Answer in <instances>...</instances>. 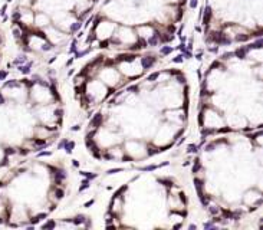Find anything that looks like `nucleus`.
<instances>
[{"mask_svg":"<svg viewBox=\"0 0 263 230\" xmlns=\"http://www.w3.org/2000/svg\"><path fill=\"white\" fill-rule=\"evenodd\" d=\"M102 122H104V116L102 114H95L92 118H91V121H89V127H92L94 129H96V128H99L101 125H102Z\"/></svg>","mask_w":263,"mask_h":230,"instance_id":"1","label":"nucleus"},{"mask_svg":"<svg viewBox=\"0 0 263 230\" xmlns=\"http://www.w3.org/2000/svg\"><path fill=\"white\" fill-rule=\"evenodd\" d=\"M53 174H55V183H56L58 186H61V184H62V181L68 177V176H66V173H65V170H62V168H55Z\"/></svg>","mask_w":263,"mask_h":230,"instance_id":"2","label":"nucleus"},{"mask_svg":"<svg viewBox=\"0 0 263 230\" xmlns=\"http://www.w3.org/2000/svg\"><path fill=\"white\" fill-rule=\"evenodd\" d=\"M155 58L154 56H144L143 59H141V65H143V68L144 69H150V68H152V65L155 63Z\"/></svg>","mask_w":263,"mask_h":230,"instance_id":"3","label":"nucleus"},{"mask_svg":"<svg viewBox=\"0 0 263 230\" xmlns=\"http://www.w3.org/2000/svg\"><path fill=\"white\" fill-rule=\"evenodd\" d=\"M137 58L135 53H122L116 58V62H134Z\"/></svg>","mask_w":263,"mask_h":230,"instance_id":"4","label":"nucleus"},{"mask_svg":"<svg viewBox=\"0 0 263 230\" xmlns=\"http://www.w3.org/2000/svg\"><path fill=\"white\" fill-rule=\"evenodd\" d=\"M165 165H168V161H164V163H161V164L147 165V167H140L138 170H140V171H154V170H157V168H160V167H165Z\"/></svg>","mask_w":263,"mask_h":230,"instance_id":"5","label":"nucleus"},{"mask_svg":"<svg viewBox=\"0 0 263 230\" xmlns=\"http://www.w3.org/2000/svg\"><path fill=\"white\" fill-rule=\"evenodd\" d=\"M211 14H213V12H211V7H210V6H206V7H204V16H203V25H204V26L210 23Z\"/></svg>","mask_w":263,"mask_h":230,"instance_id":"6","label":"nucleus"},{"mask_svg":"<svg viewBox=\"0 0 263 230\" xmlns=\"http://www.w3.org/2000/svg\"><path fill=\"white\" fill-rule=\"evenodd\" d=\"M194 187H196V190H197V196L200 197L201 194H203V187H204V180H201V178H194Z\"/></svg>","mask_w":263,"mask_h":230,"instance_id":"7","label":"nucleus"},{"mask_svg":"<svg viewBox=\"0 0 263 230\" xmlns=\"http://www.w3.org/2000/svg\"><path fill=\"white\" fill-rule=\"evenodd\" d=\"M247 48L246 46H242V48H237L236 50H234V56L236 58H239V59H244L246 58V55H247Z\"/></svg>","mask_w":263,"mask_h":230,"instance_id":"8","label":"nucleus"},{"mask_svg":"<svg viewBox=\"0 0 263 230\" xmlns=\"http://www.w3.org/2000/svg\"><path fill=\"white\" fill-rule=\"evenodd\" d=\"M46 217H48V213H40V214H36V216H32L30 217V224L32 226H36L40 220H43Z\"/></svg>","mask_w":263,"mask_h":230,"instance_id":"9","label":"nucleus"},{"mask_svg":"<svg viewBox=\"0 0 263 230\" xmlns=\"http://www.w3.org/2000/svg\"><path fill=\"white\" fill-rule=\"evenodd\" d=\"M198 198H200V203H201V206H203V207H207V206L210 204V197H209V196H206L204 193H203Z\"/></svg>","mask_w":263,"mask_h":230,"instance_id":"10","label":"nucleus"},{"mask_svg":"<svg viewBox=\"0 0 263 230\" xmlns=\"http://www.w3.org/2000/svg\"><path fill=\"white\" fill-rule=\"evenodd\" d=\"M85 220H86V216H83V214H78L72 222L75 223L76 226H79V224H83V223H85Z\"/></svg>","mask_w":263,"mask_h":230,"instance_id":"11","label":"nucleus"},{"mask_svg":"<svg viewBox=\"0 0 263 230\" xmlns=\"http://www.w3.org/2000/svg\"><path fill=\"white\" fill-rule=\"evenodd\" d=\"M63 147H65V151H66V153L71 154L72 153V150L75 148V141H66Z\"/></svg>","mask_w":263,"mask_h":230,"instance_id":"12","label":"nucleus"},{"mask_svg":"<svg viewBox=\"0 0 263 230\" xmlns=\"http://www.w3.org/2000/svg\"><path fill=\"white\" fill-rule=\"evenodd\" d=\"M127 189H128V186H127V184H125V186H122V187H119V189H118L114 193L112 200H115V198H118V197H119V196H121L122 193H125V191H127Z\"/></svg>","mask_w":263,"mask_h":230,"instance_id":"13","label":"nucleus"},{"mask_svg":"<svg viewBox=\"0 0 263 230\" xmlns=\"http://www.w3.org/2000/svg\"><path fill=\"white\" fill-rule=\"evenodd\" d=\"M63 196H65V190H63V189H61V187H55V197H56V200L63 198Z\"/></svg>","mask_w":263,"mask_h":230,"instance_id":"14","label":"nucleus"},{"mask_svg":"<svg viewBox=\"0 0 263 230\" xmlns=\"http://www.w3.org/2000/svg\"><path fill=\"white\" fill-rule=\"evenodd\" d=\"M81 174L85 177V178H88V180H95L96 177H98V174L96 173H88V171H81Z\"/></svg>","mask_w":263,"mask_h":230,"instance_id":"15","label":"nucleus"},{"mask_svg":"<svg viewBox=\"0 0 263 230\" xmlns=\"http://www.w3.org/2000/svg\"><path fill=\"white\" fill-rule=\"evenodd\" d=\"M157 181H158V183H161V184H164L165 187H173V186H174L173 180H170V178H158Z\"/></svg>","mask_w":263,"mask_h":230,"instance_id":"16","label":"nucleus"},{"mask_svg":"<svg viewBox=\"0 0 263 230\" xmlns=\"http://www.w3.org/2000/svg\"><path fill=\"white\" fill-rule=\"evenodd\" d=\"M209 207V213L211 214V216H216V214H219L220 213V207H217V206H207Z\"/></svg>","mask_w":263,"mask_h":230,"instance_id":"17","label":"nucleus"},{"mask_svg":"<svg viewBox=\"0 0 263 230\" xmlns=\"http://www.w3.org/2000/svg\"><path fill=\"white\" fill-rule=\"evenodd\" d=\"M89 186H91V180H88V178H83V180H82V186L79 187V193H82L83 190H86Z\"/></svg>","mask_w":263,"mask_h":230,"instance_id":"18","label":"nucleus"},{"mask_svg":"<svg viewBox=\"0 0 263 230\" xmlns=\"http://www.w3.org/2000/svg\"><path fill=\"white\" fill-rule=\"evenodd\" d=\"M56 226V222L55 220H49V222H46V223H43L42 224V229L46 230V229H53Z\"/></svg>","mask_w":263,"mask_h":230,"instance_id":"19","label":"nucleus"},{"mask_svg":"<svg viewBox=\"0 0 263 230\" xmlns=\"http://www.w3.org/2000/svg\"><path fill=\"white\" fill-rule=\"evenodd\" d=\"M160 75H161V72H160V71H157V72H152V74H150V75L147 76V81L154 82V81H157V79L160 78Z\"/></svg>","mask_w":263,"mask_h":230,"instance_id":"20","label":"nucleus"},{"mask_svg":"<svg viewBox=\"0 0 263 230\" xmlns=\"http://www.w3.org/2000/svg\"><path fill=\"white\" fill-rule=\"evenodd\" d=\"M250 38H252V35H237L236 36V42H247V40H250Z\"/></svg>","mask_w":263,"mask_h":230,"instance_id":"21","label":"nucleus"},{"mask_svg":"<svg viewBox=\"0 0 263 230\" xmlns=\"http://www.w3.org/2000/svg\"><path fill=\"white\" fill-rule=\"evenodd\" d=\"M200 168H201V163H200L198 158H196L194 160V164H193V173H198Z\"/></svg>","mask_w":263,"mask_h":230,"instance_id":"22","label":"nucleus"},{"mask_svg":"<svg viewBox=\"0 0 263 230\" xmlns=\"http://www.w3.org/2000/svg\"><path fill=\"white\" fill-rule=\"evenodd\" d=\"M173 52V48L171 46H162L161 49H160V53L161 55H170Z\"/></svg>","mask_w":263,"mask_h":230,"instance_id":"23","label":"nucleus"},{"mask_svg":"<svg viewBox=\"0 0 263 230\" xmlns=\"http://www.w3.org/2000/svg\"><path fill=\"white\" fill-rule=\"evenodd\" d=\"M214 132H216V131H214V129H210V128H207V129L203 128V129H201V135H203L204 138H207L209 135H211V134H214Z\"/></svg>","mask_w":263,"mask_h":230,"instance_id":"24","label":"nucleus"},{"mask_svg":"<svg viewBox=\"0 0 263 230\" xmlns=\"http://www.w3.org/2000/svg\"><path fill=\"white\" fill-rule=\"evenodd\" d=\"M220 211H222V214H223V219H226V220L231 219V211H230V210H226V209H220Z\"/></svg>","mask_w":263,"mask_h":230,"instance_id":"25","label":"nucleus"},{"mask_svg":"<svg viewBox=\"0 0 263 230\" xmlns=\"http://www.w3.org/2000/svg\"><path fill=\"white\" fill-rule=\"evenodd\" d=\"M81 28H82V23H81V22H76V23H74V25L71 26V32H72V33H75L76 30H79Z\"/></svg>","mask_w":263,"mask_h":230,"instance_id":"26","label":"nucleus"},{"mask_svg":"<svg viewBox=\"0 0 263 230\" xmlns=\"http://www.w3.org/2000/svg\"><path fill=\"white\" fill-rule=\"evenodd\" d=\"M188 153L190 154H196L197 153V151H198V145H196V144H190V145H188V150H187Z\"/></svg>","mask_w":263,"mask_h":230,"instance_id":"27","label":"nucleus"},{"mask_svg":"<svg viewBox=\"0 0 263 230\" xmlns=\"http://www.w3.org/2000/svg\"><path fill=\"white\" fill-rule=\"evenodd\" d=\"M19 71H20L22 74L28 75V74L30 72V63H29V65H26V66H20V68H19Z\"/></svg>","mask_w":263,"mask_h":230,"instance_id":"28","label":"nucleus"},{"mask_svg":"<svg viewBox=\"0 0 263 230\" xmlns=\"http://www.w3.org/2000/svg\"><path fill=\"white\" fill-rule=\"evenodd\" d=\"M234 56V52H226L222 55V61H229L230 58H233Z\"/></svg>","mask_w":263,"mask_h":230,"instance_id":"29","label":"nucleus"},{"mask_svg":"<svg viewBox=\"0 0 263 230\" xmlns=\"http://www.w3.org/2000/svg\"><path fill=\"white\" fill-rule=\"evenodd\" d=\"M138 91H140L138 85H132V86H128V88H127V92H134V94H137Z\"/></svg>","mask_w":263,"mask_h":230,"instance_id":"30","label":"nucleus"},{"mask_svg":"<svg viewBox=\"0 0 263 230\" xmlns=\"http://www.w3.org/2000/svg\"><path fill=\"white\" fill-rule=\"evenodd\" d=\"M203 227H204V229H216V223H213V222H207V223H204V224H203Z\"/></svg>","mask_w":263,"mask_h":230,"instance_id":"31","label":"nucleus"},{"mask_svg":"<svg viewBox=\"0 0 263 230\" xmlns=\"http://www.w3.org/2000/svg\"><path fill=\"white\" fill-rule=\"evenodd\" d=\"M214 147H216V143H211V144H207L206 147H204V151H213L214 150Z\"/></svg>","mask_w":263,"mask_h":230,"instance_id":"32","label":"nucleus"},{"mask_svg":"<svg viewBox=\"0 0 263 230\" xmlns=\"http://www.w3.org/2000/svg\"><path fill=\"white\" fill-rule=\"evenodd\" d=\"M183 61H184V56H183V55H178V56H176V58L173 59L174 63H181Z\"/></svg>","mask_w":263,"mask_h":230,"instance_id":"33","label":"nucleus"},{"mask_svg":"<svg viewBox=\"0 0 263 230\" xmlns=\"http://www.w3.org/2000/svg\"><path fill=\"white\" fill-rule=\"evenodd\" d=\"M55 116H56V118H62V116H63V109H62V108L55 109Z\"/></svg>","mask_w":263,"mask_h":230,"instance_id":"34","label":"nucleus"},{"mask_svg":"<svg viewBox=\"0 0 263 230\" xmlns=\"http://www.w3.org/2000/svg\"><path fill=\"white\" fill-rule=\"evenodd\" d=\"M177 81H178V83H183V85H184V83H186V76L181 75V74H178V75H177Z\"/></svg>","mask_w":263,"mask_h":230,"instance_id":"35","label":"nucleus"},{"mask_svg":"<svg viewBox=\"0 0 263 230\" xmlns=\"http://www.w3.org/2000/svg\"><path fill=\"white\" fill-rule=\"evenodd\" d=\"M119 171H122V168H111V170H108V171H107V174H108V176H111V174L119 173Z\"/></svg>","mask_w":263,"mask_h":230,"instance_id":"36","label":"nucleus"},{"mask_svg":"<svg viewBox=\"0 0 263 230\" xmlns=\"http://www.w3.org/2000/svg\"><path fill=\"white\" fill-rule=\"evenodd\" d=\"M91 49H86V50H82V52H78L76 53V58H82V56H85V55H88V52H89Z\"/></svg>","mask_w":263,"mask_h":230,"instance_id":"37","label":"nucleus"},{"mask_svg":"<svg viewBox=\"0 0 263 230\" xmlns=\"http://www.w3.org/2000/svg\"><path fill=\"white\" fill-rule=\"evenodd\" d=\"M180 200H181L184 204H187V203H188V200H187V197H186V194H184V193H180Z\"/></svg>","mask_w":263,"mask_h":230,"instance_id":"38","label":"nucleus"},{"mask_svg":"<svg viewBox=\"0 0 263 230\" xmlns=\"http://www.w3.org/2000/svg\"><path fill=\"white\" fill-rule=\"evenodd\" d=\"M203 119H204V114H203V112H200V115H198V122H200V125H201V127H203V124H204V122H203Z\"/></svg>","mask_w":263,"mask_h":230,"instance_id":"39","label":"nucleus"},{"mask_svg":"<svg viewBox=\"0 0 263 230\" xmlns=\"http://www.w3.org/2000/svg\"><path fill=\"white\" fill-rule=\"evenodd\" d=\"M231 129L229 128V127H226V128H222V129H219L217 132H220V134H224V132H230Z\"/></svg>","mask_w":263,"mask_h":230,"instance_id":"40","label":"nucleus"},{"mask_svg":"<svg viewBox=\"0 0 263 230\" xmlns=\"http://www.w3.org/2000/svg\"><path fill=\"white\" fill-rule=\"evenodd\" d=\"M50 151H40V153L38 154V157H43V155H50Z\"/></svg>","mask_w":263,"mask_h":230,"instance_id":"41","label":"nucleus"},{"mask_svg":"<svg viewBox=\"0 0 263 230\" xmlns=\"http://www.w3.org/2000/svg\"><path fill=\"white\" fill-rule=\"evenodd\" d=\"M66 141H68V140H62V141L58 144V148H59V150H61V148H63V145H65V143H66Z\"/></svg>","mask_w":263,"mask_h":230,"instance_id":"42","label":"nucleus"},{"mask_svg":"<svg viewBox=\"0 0 263 230\" xmlns=\"http://www.w3.org/2000/svg\"><path fill=\"white\" fill-rule=\"evenodd\" d=\"M197 3H198V0H190V6L191 7H197Z\"/></svg>","mask_w":263,"mask_h":230,"instance_id":"43","label":"nucleus"},{"mask_svg":"<svg viewBox=\"0 0 263 230\" xmlns=\"http://www.w3.org/2000/svg\"><path fill=\"white\" fill-rule=\"evenodd\" d=\"M209 50H210V52H213V53H217V52H219V46H216V48H210Z\"/></svg>","mask_w":263,"mask_h":230,"instance_id":"44","label":"nucleus"},{"mask_svg":"<svg viewBox=\"0 0 263 230\" xmlns=\"http://www.w3.org/2000/svg\"><path fill=\"white\" fill-rule=\"evenodd\" d=\"M168 32H171V33H174V32H176V28H174V26H173V25H170V26H168Z\"/></svg>","mask_w":263,"mask_h":230,"instance_id":"45","label":"nucleus"},{"mask_svg":"<svg viewBox=\"0 0 263 230\" xmlns=\"http://www.w3.org/2000/svg\"><path fill=\"white\" fill-rule=\"evenodd\" d=\"M94 204V200H91V201H86L85 203V207H89V206H92Z\"/></svg>","mask_w":263,"mask_h":230,"instance_id":"46","label":"nucleus"},{"mask_svg":"<svg viewBox=\"0 0 263 230\" xmlns=\"http://www.w3.org/2000/svg\"><path fill=\"white\" fill-rule=\"evenodd\" d=\"M72 164H74V167H79V161H76V160H72Z\"/></svg>","mask_w":263,"mask_h":230,"instance_id":"47","label":"nucleus"},{"mask_svg":"<svg viewBox=\"0 0 263 230\" xmlns=\"http://www.w3.org/2000/svg\"><path fill=\"white\" fill-rule=\"evenodd\" d=\"M188 229H190V230H196V229H197V226H196V224H190V226H188Z\"/></svg>","mask_w":263,"mask_h":230,"instance_id":"48","label":"nucleus"},{"mask_svg":"<svg viewBox=\"0 0 263 230\" xmlns=\"http://www.w3.org/2000/svg\"><path fill=\"white\" fill-rule=\"evenodd\" d=\"M180 227H183V224H181V223H178V224H176V226H174V227H173V229H180Z\"/></svg>","mask_w":263,"mask_h":230,"instance_id":"49","label":"nucleus"},{"mask_svg":"<svg viewBox=\"0 0 263 230\" xmlns=\"http://www.w3.org/2000/svg\"><path fill=\"white\" fill-rule=\"evenodd\" d=\"M79 128H81V127H79V125H75V127H72V131H78V129H79Z\"/></svg>","mask_w":263,"mask_h":230,"instance_id":"50","label":"nucleus"},{"mask_svg":"<svg viewBox=\"0 0 263 230\" xmlns=\"http://www.w3.org/2000/svg\"><path fill=\"white\" fill-rule=\"evenodd\" d=\"M122 161H131L129 157H122Z\"/></svg>","mask_w":263,"mask_h":230,"instance_id":"51","label":"nucleus"},{"mask_svg":"<svg viewBox=\"0 0 263 230\" xmlns=\"http://www.w3.org/2000/svg\"><path fill=\"white\" fill-rule=\"evenodd\" d=\"M72 62H74V59H69V61H68V63H66V66H69V65H72Z\"/></svg>","mask_w":263,"mask_h":230,"instance_id":"52","label":"nucleus"},{"mask_svg":"<svg viewBox=\"0 0 263 230\" xmlns=\"http://www.w3.org/2000/svg\"><path fill=\"white\" fill-rule=\"evenodd\" d=\"M184 141H186V138H184V137H183V138H181V140H180V141H178V144H183V143H184Z\"/></svg>","mask_w":263,"mask_h":230,"instance_id":"53","label":"nucleus"},{"mask_svg":"<svg viewBox=\"0 0 263 230\" xmlns=\"http://www.w3.org/2000/svg\"><path fill=\"white\" fill-rule=\"evenodd\" d=\"M0 46H1V45H0Z\"/></svg>","mask_w":263,"mask_h":230,"instance_id":"54","label":"nucleus"}]
</instances>
